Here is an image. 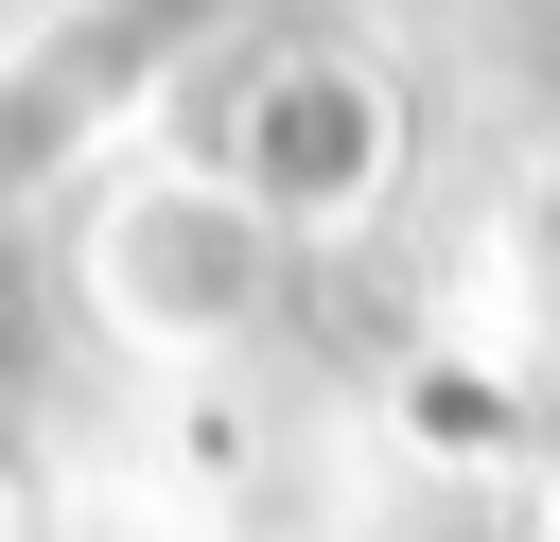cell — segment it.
I'll return each mask as SVG.
<instances>
[{
  "label": "cell",
  "instance_id": "1",
  "mask_svg": "<svg viewBox=\"0 0 560 542\" xmlns=\"http://www.w3.org/2000/svg\"><path fill=\"white\" fill-rule=\"evenodd\" d=\"M70 280H88V315H105L122 350H245V332L280 315L298 245H280L210 157H175V175H140V192H105V210H88Z\"/></svg>",
  "mask_w": 560,
  "mask_h": 542
},
{
  "label": "cell",
  "instance_id": "2",
  "mask_svg": "<svg viewBox=\"0 0 560 542\" xmlns=\"http://www.w3.org/2000/svg\"><path fill=\"white\" fill-rule=\"evenodd\" d=\"M192 157H210L280 245H332V227H368L385 175H402V87H385L368 52H332V35H298V52H245V70H228V105H210Z\"/></svg>",
  "mask_w": 560,
  "mask_h": 542
}]
</instances>
